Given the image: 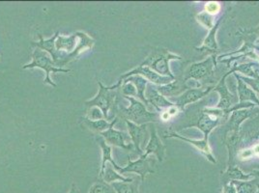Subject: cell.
<instances>
[{
  "label": "cell",
  "mask_w": 259,
  "mask_h": 193,
  "mask_svg": "<svg viewBox=\"0 0 259 193\" xmlns=\"http://www.w3.org/2000/svg\"><path fill=\"white\" fill-rule=\"evenodd\" d=\"M160 150H161V143H160V141L158 139V137L156 136V133L154 132V133H152L151 140H150V142H149V144H148V146H147V148H146L147 152H146L145 156L142 157V159H145V157H146L148 154L152 153V152L157 153L159 156H161V155H160Z\"/></svg>",
  "instance_id": "16"
},
{
  "label": "cell",
  "mask_w": 259,
  "mask_h": 193,
  "mask_svg": "<svg viewBox=\"0 0 259 193\" xmlns=\"http://www.w3.org/2000/svg\"><path fill=\"white\" fill-rule=\"evenodd\" d=\"M112 187L117 193H136V188L134 184L127 182H112Z\"/></svg>",
  "instance_id": "14"
},
{
  "label": "cell",
  "mask_w": 259,
  "mask_h": 193,
  "mask_svg": "<svg viewBox=\"0 0 259 193\" xmlns=\"http://www.w3.org/2000/svg\"><path fill=\"white\" fill-rule=\"evenodd\" d=\"M104 182H114L116 181H122V182H132L133 180H130V179H125L123 178L122 176H120L118 173L114 171L112 169V167L110 165H107L106 167V170L104 173V176H103V179H102Z\"/></svg>",
  "instance_id": "13"
},
{
  "label": "cell",
  "mask_w": 259,
  "mask_h": 193,
  "mask_svg": "<svg viewBox=\"0 0 259 193\" xmlns=\"http://www.w3.org/2000/svg\"><path fill=\"white\" fill-rule=\"evenodd\" d=\"M32 62L29 64L24 65L22 69H34V68H39L42 69L46 73V77H45V83L50 84L53 87H56V84L51 79V74H55V73H69L71 70L69 69H63V68H57L54 64V60L52 56L48 53L44 52L41 49L36 47L35 51L33 52Z\"/></svg>",
  "instance_id": "2"
},
{
  "label": "cell",
  "mask_w": 259,
  "mask_h": 193,
  "mask_svg": "<svg viewBox=\"0 0 259 193\" xmlns=\"http://www.w3.org/2000/svg\"><path fill=\"white\" fill-rule=\"evenodd\" d=\"M91 111L93 112H91V114H89L87 118L91 119V120H100L102 116H104L103 112L98 108H91Z\"/></svg>",
  "instance_id": "21"
},
{
  "label": "cell",
  "mask_w": 259,
  "mask_h": 193,
  "mask_svg": "<svg viewBox=\"0 0 259 193\" xmlns=\"http://www.w3.org/2000/svg\"><path fill=\"white\" fill-rule=\"evenodd\" d=\"M122 91H123V93H124L126 96H133V95H135L136 92H137L135 86L133 85L132 83H126V84H124L123 88H122Z\"/></svg>",
  "instance_id": "20"
},
{
  "label": "cell",
  "mask_w": 259,
  "mask_h": 193,
  "mask_svg": "<svg viewBox=\"0 0 259 193\" xmlns=\"http://www.w3.org/2000/svg\"><path fill=\"white\" fill-rule=\"evenodd\" d=\"M129 100L131 101V104H132L131 107L124 109L122 111V114L126 118L130 119L132 121H135V122H138V123H141L143 119H148L151 116H154V115H152L146 111L145 108L141 105L140 102L136 101L133 98H129Z\"/></svg>",
  "instance_id": "4"
},
{
  "label": "cell",
  "mask_w": 259,
  "mask_h": 193,
  "mask_svg": "<svg viewBox=\"0 0 259 193\" xmlns=\"http://www.w3.org/2000/svg\"><path fill=\"white\" fill-rule=\"evenodd\" d=\"M255 88H256V89L259 91V82H256V83H255Z\"/></svg>",
  "instance_id": "27"
},
{
  "label": "cell",
  "mask_w": 259,
  "mask_h": 193,
  "mask_svg": "<svg viewBox=\"0 0 259 193\" xmlns=\"http://www.w3.org/2000/svg\"><path fill=\"white\" fill-rule=\"evenodd\" d=\"M152 102L155 103L156 105H159V106H169L170 104L167 103L164 99H162V96H159V95H156L155 96H153L152 99Z\"/></svg>",
  "instance_id": "22"
},
{
  "label": "cell",
  "mask_w": 259,
  "mask_h": 193,
  "mask_svg": "<svg viewBox=\"0 0 259 193\" xmlns=\"http://www.w3.org/2000/svg\"><path fill=\"white\" fill-rule=\"evenodd\" d=\"M70 193H76V188H75V185H73V187H72V189H71Z\"/></svg>",
  "instance_id": "26"
},
{
  "label": "cell",
  "mask_w": 259,
  "mask_h": 193,
  "mask_svg": "<svg viewBox=\"0 0 259 193\" xmlns=\"http://www.w3.org/2000/svg\"><path fill=\"white\" fill-rule=\"evenodd\" d=\"M201 95H202V94H201L200 92H198V91H191V92H189V93H187V94H186V96H185V101L181 102V104L184 105V104H186V103L194 102L195 100H197L198 98H200Z\"/></svg>",
  "instance_id": "18"
},
{
  "label": "cell",
  "mask_w": 259,
  "mask_h": 193,
  "mask_svg": "<svg viewBox=\"0 0 259 193\" xmlns=\"http://www.w3.org/2000/svg\"><path fill=\"white\" fill-rule=\"evenodd\" d=\"M83 120V124L87 126V128L98 133H102L106 131L107 129H109L110 127H114V125L117 123L118 118H115L111 123H108L107 120H91V119L85 118Z\"/></svg>",
  "instance_id": "8"
},
{
  "label": "cell",
  "mask_w": 259,
  "mask_h": 193,
  "mask_svg": "<svg viewBox=\"0 0 259 193\" xmlns=\"http://www.w3.org/2000/svg\"><path fill=\"white\" fill-rule=\"evenodd\" d=\"M59 32H57L54 34V36L48 40H45L42 35H39V38H40V41L39 42H33L32 44L34 46L38 47V49H41L44 52L48 53L52 56L53 60H54V64L58 68H62L64 67L63 62H64L65 57L68 54H65V53H61V52H58L55 47V41H56V38L58 37Z\"/></svg>",
  "instance_id": "3"
},
{
  "label": "cell",
  "mask_w": 259,
  "mask_h": 193,
  "mask_svg": "<svg viewBox=\"0 0 259 193\" xmlns=\"http://www.w3.org/2000/svg\"><path fill=\"white\" fill-rule=\"evenodd\" d=\"M89 193H112V189L107 182L99 180L90 187Z\"/></svg>",
  "instance_id": "15"
},
{
  "label": "cell",
  "mask_w": 259,
  "mask_h": 193,
  "mask_svg": "<svg viewBox=\"0 0 259 193\" xmlns=\"http://www.w3.org/2000/svg\"><path fill=\"white\" fill-rule=\"evenodd\" d=\"M77 34H78V37H79L78 44H77L76 50H75L73 53L68 54L66 55L64 62H63L64 66L67 64V63L71 62L72 60H75L76 57H77L79 54H82L83 52H85L87 50L92 49L93 45H94V43H95L94 40H93L91 37H89L87 33L77 32Z\"/></svg>",
  "instance_id": "5"
},
{
  "label": "cell",
  "mask_w": 259,
  "mask_h": 193,
  "mask_svg": "<svg viewBox=\"0 0 259 193\" xmlns=\"http://www.w3.org/2000/svg\"><path fill=\"white\" fill-rule=\"evenodd\" d=\"M121 81H119L118 84L111 87H106L103 85V83L98 80L99 85V92L97 95L93 99L85 102V107L87 108H98L102 112L104 117L108 120V112L111 108L115 107L116 99L118 96L117 88L120 86Z\"/></svg>",
  "instance_id": "1"
},
{
  "label": "cell",
  "mask_w": 259,
  "mask_h": 193,
  "mask_svg": "<svg viewBox=\"0 0 259 193\" xmlns=\"http://www.w3.org/2000/svg\"><path fill=\"white\" fill-rule=\"evenodd\" d=\"M78 42H79V37L77 32L74 33L73 35L68 37L58 35L55 41V47L58 52L65 53V54H71L76 50Z\"/></svg>",
  "instance_id": "6"
},
{
  "label": "cell",
  "mask_w": 259,
  "mask_h": 193,
  "mask_svg": "<svg viewBox=\"0 0 259 193\" xmlns=\"http://www.w3.org/2000/svg\"><path fill=\"white\" fill-rule=\"evenodd\" d=\"M253 153H254L256 156H258L259 157V144L254 147V149H253Z\"/></svg>",
  "instance_id": "24"
},
{
  "label": "cell",
  "mask_w": 259,
  "mask_h": 193,
  "mask_svg": "<svg viewBox=\"0 0 259 193\" xmlns=\"http://www.w3.org/2000/svg\"><path fill=\"white\" fill-rule=\"evenodd\" d=\"M206 73H207V67L205 64L194 65L191 71V75L196 78L205 75Z\"/></svg>",
  "instance_id": "17"
},
{
  "label": "cell",
  "mask_w": 259,
  "mask_h": 193,
  "mask_svg": "<svg viewBox=\"0 0 259 193\" xmlns=\"http://www.w3.org/2000/svg\"><path fill=\"white\" fill-rule=\"evenodd\" d=\"M227 193H236L235 189L233 187H229L227 190Z\"/></svg>",
  "instance_id": "25"
},
{
  "label": "cell",
  "mask_w": 259,
  "mask_h": 193,
  "mask_svg": "<svg viewBox=\"0 0 259 193\" xmlns=\"http://www.w3.org/2000/svg\"><path fill=\"white\" fill-rule=\"evenodd\" d=\"M251 155H252V153H251V152H250V151H249V150L244 151V152H243V153H242V154H241V157H242V158H243V159H245V158H246V159H247V158H248V157H250V156H251Z\"/></svg>",
  "instance_id": "23"
},
{
  "label": "cell",
  "mask_w": 259,
  "mask_h": 193,
  "mask_svg": "<svg viewBox=\"0 0 259 193\" xmlns=\"http://www.w3.org/2000/svg\"><path fill=\"white\" fill-rule=\"evenodd\" d=\"M98 142H99V144L101 146L102 153H103L102 166H101V170H100V179H99V180H102L103 176H104V173H105V170H106V163H107V161H110L111 164L114 167L117 166V164L112 160V158H111V148H110V146L108 144H107V142L105 141V139L103 137H100L98 139Z\"/></svg>",
  "instance_id": "9"
},
{
  "label": "cell",
  "mask_w": 259,
  "mask_h": 193,
  "mask_svg": "<svg viewBox=\"0 0 259 193\" xmlns=\"http://www.w3.org/2000/svg\"><path fill=\"white\" fill-rule=\"evenodd\" d=\"M101 137H103L107 144L121 147L124 149H131V145L125 144V134L119 130L113 129V127H110L106 131L100 133Z\"/></svg>",
  "instance_id": "7"
},
{
  "label": "cell",
  "mask_w": 259,
  "mask_h": 193,
  "mask_svg": "<svg viewBox=\"0 0 259 193\" xmlns=\"http://www.w3.org/2000/svg\"><path fill=\"white\" fill-rule=\"evenodd\" d=\"M116 170H118L120 173H125V172H136V173H139L141 174V176L143 177L144 174L146 172L148 171V166H147V163L146 161H144V159L141 158V160L138 161H132L129 160V164L124 167V168H121L119 167L118 165L114 167Z\"/></svg>",
  "instance_id": "10"
},
{
  "label": "cell",
  "mask_w": 259,
  "mask_h": 193,
  "mask_svg": "<svg viewBox=\"0 0 259 193\" xmlns=\"http://www.w3.org/2000/svg\"><path fill=\"white\" fill-rule=\"evenodd\" d=\"M135 74H142V75H145L146 77H148L152 81L158 82V83L165 82V81L167 80L166 78H162L161 76H159L157 74L153 73L148 68H144V67H142V66H141L139 69H136V70H134L133 72H131V73H128V74L123 75L122 77L124 78V77H126V76H128V75H135ZM122 77H121V78H122Z\"/></svg>",
  "instance_id": "12"
},
{
  "label": "cell",
  "mask_w": 259,
  "mask_h": 193,
  "mask_svg": "<svg viewBox=\"0 0 259 193\" xmlns=\"http://www.w3.org/2000/svg\"><path fill=\"white\" fill-rule=\"evenodd\" d=\"M127 125H128L131 138L133 140L137 150L139 151V153H141L140 145H141V139L143 137V130L145 129V127H138L137 125L131 123L129 121H127Z\"/></svg>",
  "instance_id": "11"
},
{
  "label": "cell",
  "mask_w": 259,
  "mask_h": 193,
  "mask_svg": "<svg viewBox=\"0 0 259 193\" xmlns=\"http://www.w3.org/2000/svg\"><path fill=\"white\" fill-rule=\"evenodd\" d=\"M205 9L207 13H209L211 15H215L220 11L221 6L218 2H209V3L206 4Z\"/></svg>",
  "instance_id": "19"
}]
</instances>
